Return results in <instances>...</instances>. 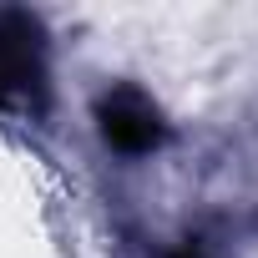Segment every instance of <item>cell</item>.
<instances>
[{"mask_svg": "<svg viewBox=\"0 0 258 258\" xmlns=\"http://www.w3.org/2000/svg\"><path fill=\"white\" fill-rule=\"evenodd\" d=\"M41 81V26L21 11L0 16V101Z\"/></svg>", "mask_w": 258, "mask_h": 258, "instance_id": "7a4b0ae2", "label": "cell"}, {"mask_svg": "<svg viewBox=\"0 0 258 258\" xmlns=\"http://www.w3.org/2000/svg\"><path fill=\"white\" fill-rule=\"evenodd\" d=\"M172 258H203V248H182V253H172Z\"/></svg>", "mask_w": 258, "mask_h": 258, "instance_id": "3957f363", "label": "cell"}, {"mask_svg": "<svg viewBox=\"0 0 258 258\" xmlns=\"http://www.w3.org/2000/svg\"><path fill=\"white\" fill-rule=\"evenodd\" d=\"M96 132L121 157H147V152H157L167 142V121H162V111L152 106L147 91L111 86V91L96 96Z\"/></svg>", "mask_w": 258, "mask_h": 258, "instance_id": "6da1fadb", "label": "cell"}]
</instances>
